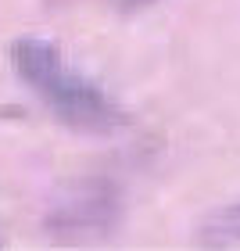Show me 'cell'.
I'll list each match as a JSON object with an SVG mask.
<instances>
[{"mask_svg":"<svg viewBox=\"0 0 240 251\" xmlns=\"http://www.w3.org/2000/svg\"><path fill=\"white\" fill-rule=\"evenodd\" d=\"M7 54L18 79L68 129H79L90 136H111L129 126V115L122 111V104L86 72H79L58 43L43 36H22L11 43Z\"/></svg>","mask_w":240,"mask_h":251,"instance_id":"1","label":"cell"},{"mask_svg":"<svg viewBox=\"0 0 240 251\" xmlns=\"http://www.w3.org/2000/svg\"><path fill=\"white\" fill-rule=\"evenodd\" d=\"M201 244H240V198L215 208L197 230Z\"/></svg>","mask_w":240,"mask_h":251,"instance_id":"2","label":"cell"},{"mask_svg":"<svg viewBox=\"0 0 240 251\" xmlns=\"http://www.w3.org/2000/svg\"><path fill=\"white\" fill-rule=\"evenodd\" d=\"M122 4H154V0H122Z\"/></svg>","mask_w":240,"mask_h":251,"instance_id":"3","label":"cell"}]
</instances>
